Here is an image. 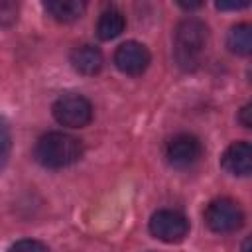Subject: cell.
Here are the masks:
<instances>
[{"instance_id": "obj_8", "label": "cell", "mask_w": 252, "mask_h": 252, "mask_svg": "<svg viewBox=\"0 0 252 252\" xmlns=\"http://www.w3.org/2000/svg\"><path fill=\"white\" fill-rule=\"evenodd\" d=\"M220 165L230 175H238V177L250 175V171H252V146L248 142L230 144L220 158Z\"/></svg>"}, {"instance_id": "obj_14", "label": "cell", "mask_w": 252, "mask_h": 252, "mask_svg": "<svg viewBox=\"0 0 252 252\" xmlns=\"http://www.w3.org/2000/svg\"><path fill=\"white\" fill-rule=\"evenodd\" d=\"M20 6L12 0H0V28H10L18 22Z\"/></svg>"}, {"instance_id": "obj_16", "label": "cell", "mask_w": 252, "mask_h": 252, "mask_svg": "<svg viewBox=\"0 0 252 252\" xmlns=\"http://www.w3.org/2000/svg\"><path fill=\"white\" fill-rule=\"evenodd\" d=\"M248 6H250V2H246V0H242V2H217L219 10H242Z\"/></svg>"}, {"instance_id": "obj_12", "label": "cell", "mask_w": 252, "mask_h": 252, "mask_svg": "<svg viewBox=\"0 0 252 252\" xmlns=\"http://www.w3.org/2000/svg\"><path fill=\"white\" fill-rule=\"evenodd\" d=\"M226 47L236 55H248L252 51V28L248 24L232 26L226 35Z\"/></svg>"}, {"instance_id": "obj_13", "label": "cell", "mask_w": 252, "mask_h": 252, "mask_svg": "<svg viewBox=\"0 0 252 252\" xmlns=\"http://www.w3.org/2000/svg\"><path fill=\"white\" fill-rule=\"evenodd\" d=\"M10 150H12V130H10L8 120L0 116V169L8 163Z\"/></svg>"}, {"instance_id": "obj_6", "label": "cell", "mask_w": 252, "mask_h": 252, "mask_svg": "<svg viewBox=\"0 0 252 252\" xmlns=\"http://www.w3.org/2000/svg\"><path fill=\"white\" fill-rule=\"evenodd\" d=\"M203 154V146L197 136L193 134H177L165 146V158L169 165L177 169H185L193 165Z\"/></svg>"}, {"instance_id": "obj_7", "label": "cell", "mask_w": 252, "mask_h": 252, "mask_svg": "<svg viewBox=\"0 0 252 252\" xmlns=\"http://www.w3.org/2000/svg\"><path fill=\"white\" fill-rule=\"evenodd\" d=\"M150 51L138 41H124L114 51V65L118 71L130 77L142 75L150 65Z\"/></svg>"}, {"instance_id": "obj_3", "label": "cell", "mask_w": 252, "mask_h": 252, "mask_svg": "<svg viewBox=\"0 0 252 252\" xmlns=\"http://www.w3.org/2000/svg\"><path fill=\"white\" fill-rule=\"evenodd\" d=\"M205 222L213 232L228 234V232H234L242 226L244 213H242V209L238 207L236 201H232L228 197H220V199H215L207 205Z\"/></svg>"}, {"instance_id": "obj_11", "label": "cell", "mask_w": 252, "mask_h": 252, "mask_svg": "<svg viewBox=\"0 0 252 252\" xmlns=\"http://www.w3.org/2000/svg\"><path fill=\"white\" fill-rule=\"evenodd\" d=\"M126 28V18L120 10L116 8H108L98 16L96 22V35L102 41H110L114 37H118Z\"/></svg>"}, {"instance_id": "obj_4", "label": "cell", "mask_w": 252, "mask_h": 252, "mask_svg": "<svg viewBox=\"0 0 252 252\" xmlns=\"http://www.w3.org/2000/svg\"><path fill=\"white\" fill-rule=\"evenodd\" d=\"M53 118L67 128H85L93 120V104L89 98L77 93H69L59 96L53 102Z\"/></svg>"}, {"instance_id": "obj_10", "label": "cell", "mask_w": 252, "mask_h": 252, "mask_svg": "<svg viewBox=\"0 0 252 252\" xmlns=\"http://www.w3.org/2000/svg\"><path fill=\"white\" fill-rule=\"evenodd\" d=\"M43 8L53 20L69 24L83 16L87 4L81 0H47V2H43Z\"/></svg>"}, {"instance_id": "obj_18", "label": "cell", "mask_w": 252, "mask_h": 252, "mask_svg": "<svg viewBox=\"0 0 252 252\" xmlns=\"http://www.w3.org/2000/svg\"><path fill=\"white\" fill-rule=\"evenodd\" d=\"M179 6H181L183 10H197V8L203 6V2H179Z\"/></svg>"}, {"instance_id": "obj_9", "label": "cell", "mask_w": 252, "mask_h": 252, "mask_svg": "<svg viewBox=\"0 0 252 252\" xmlns=\"http://www.w3.org/2000/svg\"><path fill=\"white\" fill-rule=\"evenodd\" d=\"M104 57L98 47L94 45H81L71 51V65L81 75H96L102 69Z\"/></svg>"}, {"instance_id": "obj_17", "label": "cell", "mask_w": 252, "mask_h": 252, "mask_svg": "<svg viewBox=\"0 0 252 252\" xmlns=\"http://www.w3.org/2000/svg\"><path fill=\"white\" fill-rule=\"evenodd\" d=\"M250 112H252V104H244L242 110H240V114H238V120H240V124H242L244 128H250V126H252Z\"/></svg>"}, {"instance_id": "obj_15", "label": "cell", "mask_w": 252, "mask_h": 252, "mask_svg": "<svg viewBox=\"0 0 252 252\" xmlns=\"http://www.w3.org/2000/svg\"><path fill=\"white\" fill-rule=\"evenodd\" d=\"M8 252H49V248L41 242V240H35V238H24V240H18L10 246Z\"/></svg>"}, {"instance_id": "obj_1", "label": "cell", "mask_w": 252, "mask_h": 252, "mask_svg": "<svg viewBox=\"0 0 252 252\" xmlns=\"http://www.w3.org/2000/svg\"><path fill=\"white\" fill-rule=\"evenodd\" d=\"M209 28L197 18H185L173 32V59L181 71H195L205 55Z\"/></svg>"}, {"instance_id": "obj_5", "label": "cell", "mask_w": 252, "mask_h": 252, "mask_svg": "<svg viewBox=\"0 0 252 252\" xmlns=\"http://www.w3.org/2000/svg\"><path fill=\"white\" fill-rule=\"evenodd\" d=\"M150 232L167 244L181 242L189 232V220L179 211L159 209L150 217Z\"/></svg>"}, {"instance_id": "obj_19", "label": "cell", "mask_w": 252, "mask_h": 252, "mask_svg": "<svg viewBox=\"0 0 252 252\" xmlns=\"http://www.w3.org/2000/svg\"><path fill=\"white\" fill-rule=\"evenodd\" d=\"M242 252H250V238H244V242H242Z\"/></svg>"}, {"instance_id": "obj_2", "label": "cell", "mask_w": 252, "mask_h": 252, "mask_svg": "<svg viewBox=\"0 0 252 252\" xmlns=\"http://www.w3.org/2000/svg\"><path fill=\"white\" fill-rule=\"evenodd\" d=\"M33 156L47 169H63L81 159L83 144L79 138L71 134L47 132L35 142Z\"/></svg>"}]
</instances>
